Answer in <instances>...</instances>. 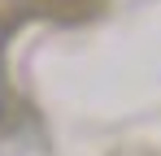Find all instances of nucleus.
<instances>
[{"mask_svg": "<svg viewBox=\"0 0 161 156\" xmlns=\"http://www.w3.org/2000/svg\"><path fill=\"white\" fill-rule=\"evenodd\" d=\"M0 113H4V96H0Z\"/></svg>", "mask_w": 161, "mask_h": 156, "instance_id": "nucleus-1", "label": "nucleus"}]
</instances>
